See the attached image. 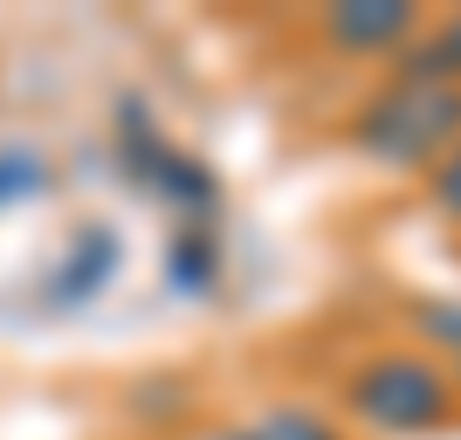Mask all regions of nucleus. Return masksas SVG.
Returning a JSON list of instances; mask_svg holds the SVG:
<instances>
[{
    "label": "nucleus",
    "instance_id": "9",
    "mask_svg": "<svg viewBox=\"0 0 461 440\" xmlns=\"http://www.w3.org/2000/svg\"><path fill=\"white\" fill-rule=\"evenodd\" d=\"M406 324L420 330L434 351H447V358H461V296H427V303L406 310Z\"/></svg>",
    "mask_w": 461,
    "mask_h": 440
},
{
    "label": "nucleus",
    "instance_id": "3",
    "mask_svg": "<svg viewBox=\"0 0 461 440\" xmlns=\"http://www.w3.org/2000/svg\"><path fill=\"white\" fill-rule=\"evenodd\" d=\"M117 145H124V179H131L145 200L173 207L179 220H207L213 228V213H221V179H213L207 158H186L173 138L158 131L152 103L124 96V111H117Z\"/></svg>",
    "mask_w": 461,
    "mask_h": 440
},
{
    "label": "nucleus",
    "instance_id": "2",
    "mask_svg": "<svg viewBox=\"0 0 461 440\" xmlns=\"http://www.w3.org/2000/svg\"><path fill=\"white\" fill-rule=\"evenodd\" d=\"M351 145L393 173H434V158L461 145V90L455 83H400L379 90L351 124Z\"/></svg>",
    "mask_w": 461,
    "mask_h": 440
},
{
    "label": "nucleus",
    "instance_id": "12",
    "mask_svg": "<svg viewBox=\"0 0 461 440\" xmlns=\"http://www.w3.org/2000/svg\"><path fill=\"white\" fill-rule=\"evenodd\" d=\"M455 385H461V372H455Z\"/></svg>",
    "mask_w": 461,
    "mask_h": 440
},
{
    "label": "nucleus",
    "instance_id": "1",
    "mask_svg": "<svg viewBox=\"0 0 461 440\" xmlns=\"http://www.w3.org/2000/svg\"><path fill=\"white\" fill-rule=\"evenodd\" d=\"M345 406H351L358 427L406 440V434H441L461 406V385L427 351H372L345 379Z\"/></svg>",
    "mask_w": 461,
    "mask_h": 440
},
{
    "label": "nucleus",
    "instance_id": "7",
    "mask_svg": "<svg viewBox=\"0 0 461 440\" xmlns=\"http://www.w3.org/2000/svg\"><path fill=\"white\" fill-rule=\"evenodd\" d=\"M400 83H455L461 90V14H447L434 35H413L400 49Z\"/></svg>",
    "mask_w": 461,
    "mask_h": 440
},
{
    "label": "nucleus",
    "instance_id": "5",
    "mask_svg": "<svg viewBox=\"0 0 461 440\" xmlns=\"http://www.w3.org/2000/svg\"><path fill=\"white\" fill-rule=\"evenodd\" d=\"M324 35L345 56H385V49H406L420 35V14L406 0H358V7H330Z\"/></svg>",
    "mask_w": 461,
    "mask_h": 440
},
{
    "label": "nucleus",
    "instance_id": "8",
    "mask_svg": "<svg viewBox=\"0 0 461 440\" xmlns=\"http://www.w3.org/2000/svg\"><path fill=\"white\" fill-rule=\"evenodd\" d=\"M255 440H345L324 413H310V406H269L262 420H249Z\"/></svg>",
    "mask_w": 461,
    "mask_h": 440
},
{
    "label": "nucleus",
    "instance_id": "6",
    "mask_svg": "<svg viewBox=\"0 0 461 440\" xmlns=\"http://www.w3.org/2000/svg\"><path fill=\"white\" fill-rule=\"evenodd\" d=\"M221 275H228L221 228H207V220H179L173 241H166V289L200 303V296H213V289H221Z\"/></svg>",
    "mask_w": 461,
    "mask_h": 440
},
{
    "label": "nucleus",
    "instance_id": "11",
    "mask_svg": "<svg viewBox=\"0 0 461 440\" xmlns=\"http://www.w3.org/2000/svg\"><path fill=\"white\" fill-rule=\"evenodd\" d=\"M427 200H434L447 220H461V145L434 158V173H427Z\"/></svg>",
    "mask_w": 461,
    "mask_h": 440
},
{
    "label": "nucleus",
    "instance_id": "10",
    "mask_svg": "<svg viewBox=\"0 0 461 440\" xmlns=\"http://www.w3.org/2000/svg\"><path fill=\"white\" fill-rule=\"evenodd\" d=\"M41 186H49V173H41V158H35V152H7V158H0V207L35 200Z\"/></svg>",
    "mask_w": 461,
    "mask_h": 440
},
{
    "label": "nucleus",
    "instance_id": "4",
    "mask_svg": "<svg viewBox=\"0 0 461 440\" xmlns=\"http://www.w3.org/2000/svg\"><path fill=\"white\" fill-rule=\"evenodd\" d=\"M117 268H124V234L111 220H83L49 275V303H96L117 283Z\"/></svg>",
    "mask_w": 461,
    "mask_h": 440
}]
</instances>
